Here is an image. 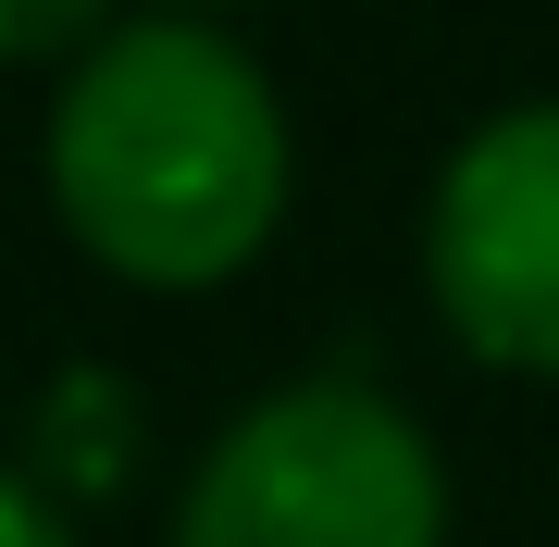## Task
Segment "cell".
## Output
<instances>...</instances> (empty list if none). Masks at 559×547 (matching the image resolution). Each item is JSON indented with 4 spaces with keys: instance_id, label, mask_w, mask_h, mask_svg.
<instances>
[{
    "instance_id": "obj_1",
    "label": "cell",
    "mask_w": 559,
    "mask_h": 547,
    "mask_svg": "<svg viewBox=\"0 0 559 547\" xmlns=\"http://www.w3.org/2000/svg\"><path fill=\"white\" fill-rule=\"evenodd\" d=\"M50 187L124 274H224L286 200L274 75L187 13H138L75 50L50 100Z\"/></svg>"
},
{
    "instance_id": "obj_3",
    "label": "cell",
    "mask_w": 559,
    "mask_h": 547,
    "mask_svg": "<svg viewBox=\"0 0 559 547\" xmlns=\"http://www.w3.org/2000/svg\"><path fill=\"white\" fill-rule=\"evenodd\" d=\"M423 274L473 348L559 373V100H510L448 150Z\"/></svg>"
},
{
    "instance_id": "obj_5",
    "label": "cell",
    "mask_w": 559,
    "mask_h": 547,
    "mask_svg": "<svg viewBox=\"0 0 559 547\" xmlns=\"http://www.w3.org/2000/svg\"><path fill=\"white\" fill-rule=\"evenodd\" d=\"M0 547H75V535H62V510L25 486V473H0Z\"/></svg>"
},
{
    "instance_id": "obj_2",
    "label": "cell",
    "mask_w": 559,
    "mask_h": 547,
    "mask_svg": "<svg viewBox=\"0 0 559 547\" xmlns=\"http://www.w3.org/2000/svg\"><path fill=\"white\" fill-rule=\"evenodd\" d=\"M448 473L360 373H299L200 448L175 547H436Z\"/></svg>"
},
{
    "instance_id": "obj_4",
    "label": "cell",
    "mask_w": 559,
    "mask_h": 547,
    "mask_svg": "<svg viewBox=\"0 0 559 547\" xmlns=\"http://www.w3.org/2000/svg\"><path fill=\"white\" fill-rule=\"evenodd\" d=\"M87 13L100 0H0V50H62V38H87Z\"/></svg>"
}]
</instances>
